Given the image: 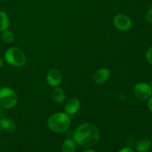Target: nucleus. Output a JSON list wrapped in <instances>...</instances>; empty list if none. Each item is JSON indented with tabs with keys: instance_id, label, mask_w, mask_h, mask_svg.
<instances>
[{
	"instance_id": "obj_14",
	"label": "nucleus",
	"mask_w": 152,
	"mask_h": 152,
	"mask_svg": "<svg viewBox=\"0 0 152 152\" xmlns=\"http://www.w3.org/2000/svg\"><path fill=\"white\" fill-rule=\"evenodd\" d=\"M10 25V19L7 13L0 11V32L7 30Z\"/></svg>"
},
{
	"instance_id": "obj_24",
	"label": "nucleus",
	"mask_w": 152,
	"mask_h": 152,
	"mask_svg": "<svg viewBox=\"0 0 152 152\" xmlns=\"http://www.w3.org/2000/svg\"><path fill=\"white\" fill-rule=\"evenodd\" d=\"M1 127H0V133H1Z\"/></svg>"
},
{
	"instance_id": "obj_8",
	"label": "nucleus",
	"mask_w": 152,
	"mask_h": 152,
	"mask_svg": "<svg viewBox=\"0 0 152 152\" xmlns=\"http://www.w3.org/2000/svg\"><path fill=\"white\" fill-rule=\"evenodd\" d=\"M110 76H111V72L109 70L105 68H99L94 75V81L96 84H104L109 80Z\"/></svg>"
},
{
	"instance_id": "obj_17",
	"label": "nucleus",
	"mask_w": 152,
	"mask_h": 152,
	"mask_svg": "<svg viewBox=\"0 0 152 152\" xmlns=\"http://www.w3.org/2000/svg\"><path fill=\"white\" fill-rule=\"evenodd\" d=\"M145 58H146L147 62L152 65V46H151L147 50L146 53H145Z\"/></svg>"
},
{
	"instance_id": "obj_7",
	"label": "nucleus",
	"mask_w": 152,
	"mask_h": 152,
	"mask_svg": "<svg viewBox=\"0 0 152 152\" xmlns=\"http://www.w3.org/2000/svg\"><path fill=\"white\" fill-rule=\"evenodd\" d=\"M46 80L49 86L51 87H57L62 82V74L58 70L51 69L48 72Z\"/></svg>"
},
{
	"instance_id": "obj_12",
	"label": "nucleus",
	"mask_w": 152,
	"mask_h": 152,
	"mask_svg": "<svg viewBox=\"0 0 152 152\" xmlns=\"http://www.w3.org/2000/svg\"><path fill=\"white\" fill-rule=\"evenodd\" d=\"M52 99L54 102L57 103H61L63 102L65 99V94L64 91L60 88L55 87L52 91Z\"/></svg>"
},
{
	"instance_id": "obj_5",
	"label": "nucleus",
	"mask_w": 152,
	"mask_h": 152,
	"mask_svg": "<svg viewBox=\"0 0 152 152\" xmlns=\"http://www.w3.org/2000/svg\"><path fill=\"white\" fill-rule=\"evenodd\" d=\"M134 94L137 98L142 101H146L152 96L151 86L146 83H139L134 88Z\"/></svg>"
},
{
	"instance_id": "obj_16",
	"label": "nucleus",
	"mask_w": 152,
	"mask_h": 152,
	"mask_svg": "<svg viewBox=\"0 0 152 152\" xmlns=\"http://www.w3.org/2000/svg\"><path fill=\"white\" fill-rule=\"evenodd\" d=\"M145 18H146L147 22L152 25V6L148 7V9L147 10L146 13H145Z\"/></svg>"
},
{
	"instance_id": "obj_4",
	"label": "nucleus",
	"mask_w": 152,
	"mask_h": 152,
	"mask_svg": "<svg viewBox=\"0 0 152 152\" xmlns=\"http://www.w3.org/2000/svg\"><path fill=\"white\" fill-rule=\"evenodd\" d=\"M17 101L18 96L14 91L7 87L0 88V108L11 109L15 107Z\"/></svg>"
},
{
	"instance_id": "obj_2",
	"label": "nucleus",
	"mask_w": 152,
	"mask_h": 152,
	"mask_svg": "<svg viewBox=\"0 0 152 152\" xmlns=\"http://www.w3.org/2000/svg\"><path fill=\"white\" fill-rule=\"evenodd\" d=\"M71 125V119L66 113L53 114L48 120V126L52 132L62 134L66 132Z\"/></svg>"
},
{
	"instance_id": "obj_11",
	"label": "nucleus",
	"mask_w": 152,
	"mask_h": 152,
	"mask_svg": "<svg viewBox=\"0 0 152 152\" xmlns=\"http://www.w3.org/2000/svg\"><path fill=\"white\" fill-rule=\"evenodd\" d=\"M151 141L146 139H142L137 142L135 148L138 152H148L151 148Z\"/></svg>"
},
{
	"instance_id": "obj_9",
	"label": "nucleus",
	"mask_w": 152,
	"mask_h": 152,
	"mask_svg": "<svg viewBox=\"0 0 152 152\" xmlns=\"http://www.w3.org/2000/svg\"><path fill=\"white\" fill-rule=\"evenodd\" d=\"M80 108V102L77 98H73L65 103V110L68 115H74Z\"/></svg>"
},
{
	"instance_id": "obj_1",
	"label": "nucleus",
	"mask_w": 152,
	"mask_h": 152,
	"mask_svg": "<svg viewBox=\"0 0 152 152\" xmlns=\"http://www.w3.org/2000/svg\"><path fill=\"white\" fill-rule=\"evenodd\" d=\"M73 137L76 144L84 148H90L99 141V131L93 123H83L74 131Z\"/></svg>"
},
{
	"instance_id": "obj_19",
	"label": "nucleus",
	"mask_w": 152,
	"mask_h": 152,
	"mask_svg": "<svg viewBox=\"0 0 152 152\" xmlns=\"http://www.w3.org/2000/svg\"><path fill=\"white\" fill-rule=\"evenodd\" d=\"M148 108L149 111L152 113V96L148 99Z\"/></svg>"
},
{
	"instance_id": "obj_18",
	"label": "nucleus",
	"mask_w": 152,
	"mask_h": 152,
	"mask_svg": "<svg viewBox=\"0 0 152 152\" xmlns=\"http://www.w3.org/2000/svg\"><path fill=\"white\" fill-rule=\"evenodd\" d=\"M118 152H135L133 148L131 147H125V148H121Z\"/></svg>"
},
{
	"instance_id": "obj_13",
	"label": "nucleus",
	"mask_w": 152,
	"mask_h": 152,
	"mask_svg": "<svg viewBox=\"0 0 152 152\" xmlns=\"http://www.w3.org/2000/svg\"><path fill=\"white\" fill-rule=\"evenodd\" d=\"M76 142L74 140L67 139L63 142L62 145V152H75L76 151Z\"/></svg>"
},
{
	"instance_id": "obj_21",
	"label": "nucleus",
	"mask_w": 152,
	"mask_h": 152,
	"mask_svg": "<svg viewBox=\"0 0 152 152\" xmlns=\"http://www.w3.org/2000/svg\"><path fill=\"white\" fill-rule=\"evenodd\" d=\"M3 64H4V59H1V58H0V68L2 67Z\"/></svg>"
},
{
	"instance_id": "obj_6",
	"label": "nucleus",
	"mask_w": 152,
	"mask_h": 152,
	"mask_svg": "<svg viewBox=\"0 0 152 152\" xmlns=\"http://www.w3.org/2000/svg\"><path fill=\"white\" fill-rule=\"evenodd\" d=\"M114 25L117 29L121 31H126L131 29L132 22L127 15L118 14L114 17Z\"/></svg>"
},
{
	"instance_id": "obj_3",
	"label": "nucleus",
	"mask_w": 152,
	"mask_h": 152,
	"mask_svg": "<svg viewBox=\"0 0 152 152\" xmlns=\"http://www.w3.org/2000/svg\"><path fill=\"white\" fill-rule=\"evenodd\" d=\"M4 60L9 65L14 67H22L26 62V56L21 49L11 47L4 53Z\"/></svg>"
},
{
	"instance_id": "obj_20",
	"label": "nucleus",
	"mask_w": 152,
	"mask_h": 152,
	"mask_svg": "<svg viewBox=\"0 0 152 152\" xmlns=\"http://www.w3.org/2000/svg\"><path fill=\"white\" fill-rule=\"evenodd\" d=\"M5 117V112H4V108H0V118Z\"/></svg>"
},
{
	"instance_id": "obj_22",
	"label": "nucleus",
	"mask_w": 152,
	"mask_h": 152,
	"mask_svg": "<svg viewBox=\"0 0 152 152\" xmlns=\"http://www.w3.org/2000/svg\"><path fill=\"white\" fill-rule=\"evenodd\" d=\"M83 152H96V151H94V150H93V149H87V150H86V151H84Z\"/></svg>"
},
{
	"instance_id": "obj_23",
	"label": "nucleus",
	"mask_w": 152,
	"mask_h": 152,
	"mask_svg": "<svg viewBox=\"0 0 152 152\" xmlns=\"http://www.w3.org/2000/svg\"><path fill=\"white\" fill-rule=\"evenodd\" d=\"M150 86H151V91H152V82H151V84L150 85Z\"/></svg>"
},
{
	"instance_id": "obj_10",
	"label": "nucleus",
	"mask_w": 152,
	"mask_h": 152,
	"mask_svg": "<svg viewBox=\"0 0 152 152\" xmlns=\"http://www.w3.org/2000/svg\"><path fill=\"white\" fill-rule=\"evenodd\" d=\"M0 127L7 132H13L16 129V124L12 120L2 117L0 118Z\"/></svg>"
},
{
	"instance_id": "obj_15",
	"label": "nucleus",
	"mask_w": 152,
	"mask_h": 152,
	"mask_svg": "<svg viewBox=\"0 0 152 152\" xmlns=\"http://www.w3.org/2000/svg\"><path fill=\"white\" fill-rule=\"evenodd\" d=\"M14 34L12 31H9L8 29L5 30V31H2L1 34V39H2L3 42L7 44H10L14 41Z\"/></svg>"
}]
</instances>
